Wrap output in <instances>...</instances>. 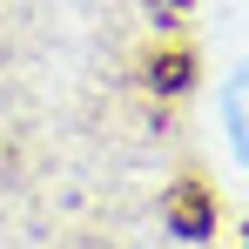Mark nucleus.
<instances>
[{"instance_id":"obj_1","label":"nucleus","mask_w":249,"mask_h":249,"mask_svg":"<svg viewBox=\"0 0 249 249\" xmlns=\"http://www.w3.org/2000/svg\"><path fill=\"white\" fill-rule=\"evenodd\" d=\"M222 122H229V142L249 155V68L229 74V88H222Z\"/></svg>"}]
</instances>
